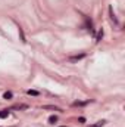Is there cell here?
Masks as SVG:
<instances>
[{"label": "cell", "mask_w": 125, "mask_h": 127, "mask_svg": "<svg viewBox=\"0 0 125 127\" xmlns=\"http://www.w3.org/2000/svg\"><path fill=\"white\" fill-rule=\"evenodd\" d=\"M84 56H85V53H81V55H77V56H71V58H69V61H71V62H75V61L83 59Z\"/></svg>", "instance_id": "1"}, {"label": "cell", "mask_w": 125, "mask_h": 127, "mask_svg": "<svg viewBox=\"0 0 125 127\" xmlns=\"http://www.w3.org/2000/svg\"><path fill=\"white\" fill-rule=\"evenodd\" d=\"M28 105H24V103H18V105H13L12 109H27Z\"/></svg>", "instance_id": "2"}, {"label": "cell", "mask_w": 125, "mask_h": 127, "mask_svg": "<svg viewBox=\"0 0 125 127\" xmlns=\"http://www.w3.org/2000/svg\"><path fill=\"white\" fill-rule=\"evenodd\" d=\"M109 12H110V19H112L113 22H115V24L118 25V21H116V16H115V13H113V9H112V6L109 8Z\"/></svg>", "instance_id": "3"}, {"label": "cell", "mask_w": 125, "mask_h": 127, "mask_svg": "<svg viewBox=\"0 0 125 127\" xmlns=\"http://www.w3.org/2000/svg\"><path fill=\"white\" fill-rule=\"evenodd\" d=\"M9 117V111L8 109H2L0 111V118H8Z\"/></svg>", "instance_id": "4"}, {"label": "cell", "mask_w": 125, "mask_h": 127, "mask_svg": "<svg viewBox=\"0 0 125 127\" xmlns=\"http://www.w3.org/2000/svg\"><path fill=\"white\" fill-rule=\"evenodd\" d=\"M105 124H106V121H105V120H100V121H97L96 124H93V126H90V127H103Z\"/></svg>", "instance_id": "5"}, {"label": "cell", "mask_w": 125, "mask_h": 127, "mask_svg": "<svg viewBox=\"0 0 125 127\" xmlns=\"http://www.w3.org/2000/svg\"><path fill=\"white\" fill-rule=\"evenodd\" d=\"M57 121V117L56 115H52V117H49V123H52V124H55Z\"/></svg>", "instance_id": "6"}, {"label": "cell", "mask_w": 125, "mask_h": 127, "mask_svg": "<svg viewBox=\"0 0 125 127\" xmlns=\"http://www.w3.org/2000/svg\"><path fill=\"white\" fill-rule=\"evenodd\" d=\"M27 93H28L30 96H38V92H37V90H28Z\"/></svg>", "instance_id": "7"}, {"label": "cell", "mask_w": 125, "mask_h": 127, "mask_svg": "<svg viewBox=\"0 0 125 127\" xmlns=\"http://www.w3.org/2000/svg\"><path fill=\"white\" fill-rule=\"evenodd\" d=\"M43 108H44V109H53V111H61V108H56V107H47V105H46V107H43Z\"/></svg>", "instance_id": "8"}, {"label": "cell", "mask_w": 125, "mask_h": 127, "mask_svg": "<svg viewBox=\"0 0 125 127\" xmlns=\"http://www.w3.org/2000/svg\"><path fill=\"white\" fill-rule=\"evenodd\" d=\"M12 96H13V95H12V92H6V93L3 95V98H4V99H10Z\"/></svg>", "instance_id": "9"}, {"label": "cell", "mask_w": 125, "mask_h": 127, "mask_svg": "<svg viewBox=\"0 0 125 127\" xmlns=\"http://www.w3.org/2000/svg\"><path fill=\"white\" fill-rule=\"evenodd\" d=\"M19 34H21V40H22V41L25 43L27 40H25V36H24V31H22V28H19Z\"/></svg>", "instance_id": "10"}, {"label": "cell", "mask_w": 125, "mask_h": 127, "mask_svg": "<svg viewBox=\"0 0 125 127\" xmlns=\"http://www.w3.org/2000/svg\"><path fill=\"white\" fill-rule=\"evenodd\" d=\"M85 103H88V102H74L75 107H83V105H85Z\"/></svg>", "instance_id": "11"}, {"label": "cell", "mask_w": 125, "mask_h": 127, "mask_svg": "<svg viewBox=\"0 0 125 127\" xmlns=\"http://www.w3.org/2000/svg\"><path fill=\"white\" fill-rule=\"evenodd\" d=\"M102 37H103V30H100V31H99V34H97V41H99Z\"/></svg>", "instance_id": "12"}, {"label": "cell", "mask_w": 125, "mask_h": 127, "mask_svg": "<svg viewBox=\"0 0 125 127\" xmlns=\"http://www.w3.org/2000/svg\"><path fill=\"white\" fill-rule=\"evenodd\" d=\"M78 121H80V123H85V118H84V117H80Z\"/></svg>", "instance_id": "13"}, {"label": "cell", "mask_w": 125, "mask_h": 127, "mask_svg": "<svg viewBox=\"0 0 125 127\" xmlns=\"http://www.w3.org/2000/svg\"><path fill=\"white\" fill-rule=\"evenodd\" d=\"M61 127H65V126H61Z\"/></svg>", "instance_id": "14"}]
</instances>
